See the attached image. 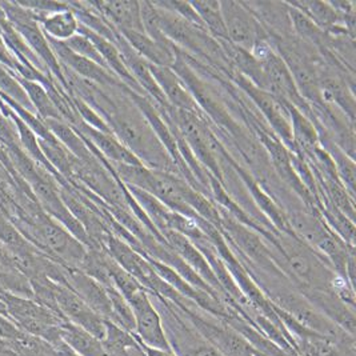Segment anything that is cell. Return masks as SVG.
I'll return each mask as SVG.
<instances>
[{
	"instance_id": "obj_1",
	"label": "cell",
	"mask_w": 356,
	"mask_h": 356,
	"mask_svg": "<svg viewBox=\"0 0 356 356\" xmlns=\"http://www.w3.org/2000/svg\"><path fill=\"white\" fill-rule=\"evenodd\" d=\"M30 215L31 219L27 223L33 235L30 242L49 259L65 267L79 268L87 248L40 207L35 209Z\"/></svg>"
},
{
	"instance_id": "obj_2",
	"label": "cell",
	"mask_w": 356,
	"mask_h": 356,
	"mask_svg": "<svg viewBox=\"0 0 356 356\" xmlns=\"http://www.w3.org/2000/svg\"><path fill=\"white\" fill-rule=\"evenodd\" d=\"M229 81H234L235 86H238L244 94L251 99L255 107L268 122L270 127H273L276 138L291 154H295V146L292 140L291 122H290V115L286 104L279 102L270 92L258 88L255 84L247 81L236 71L232 72V75L229 76Z\"/></svg>"
},
{
	"instance_id": "obj_3",
	"label": "cell",
	"mask_w": 356,
	"mask_h": 356,
	"mask_svg": "<svg viewBox=\"0 0 356 356\" xmlns=\"http://www.w3.org/2000/svg\"><path fill=\"white\" fill-rule=\"evenodd\" d=\"M135 318V337L147 347L172 351L163 327L161 312L156 309L146 289L134 292L127 299Z\"/></svg>"
},
{
	"instance_id": "obj_4",
	"label": "cell",
	"mask_w": 356,
	"mask_h": 356,
	"mask_svg": "<svg viewBox=\"0 0 356 356\" xmlns=\"http://www.w3.org/2000/svg\"><path fill=\"white\" fill-rule=\"evenodd\" d=\"M227 39L231 44L251 52L257 42L267 38L258 20L250 13L243 1H220Z\"/></svg>"
},
{
	"instance_id": "obj_5",
	"label": "cell",
	"mask_w": 356,
	"mask_h": 356,
	"mask_svg": "<svg viewBox=\"0 0 356 356\" xmlns=\"http://www.w3.org/2000/svg\"><path fill=\"white\" fill-rule=\"evenodd\" d=\"M52 291L58 311L67 322L81 327L103 341L107 332L106 321L103 318H100L95 311L88 307L75 292L65 284L54 282Z\"/></svg>"
},
{
	"instance_id": "obj_6",
	"label": "cell",
	"mask_w": 356,
	"mask_h": 356,
	"mask_svg": "<svg viewBox=\"0 0 356 356\" xmlns=\"http://www.w3.org/2000/svg\"><path fill=\"white\" fill-rule=\"evenodd\" d=\"M47 40H49V46L60 65L67 68L68 71L74 72L81 79L91 81L102 88L124 87V84L119 81L115 75H113L108 70L103 68L102 65H97L95 62H92L90 59H86L83 56L74 54L63 42L54 40L49 36H47Z\"/></svg>"
},
{
	"instance_id": "obj_7",
	"label": "cell",
	"mask_w": 356,
	"mask_h": 356,
	"mask_svg": "<svg viewBox=\"0 0 356 356\" xmlns=\"http://www.w3.org/2000/svg\"><path fill=\"white\" fill-rule=\"evenodd\" d=\"M65 286L75 292L88 307L95 311L100 318L110 322L111 302L107 290L100 283L86 275L79 268L65 266Z\"/></svg>"
},
{
	"instance_id": "obj_8",
	"label": "cell",
	"mask_w": 356,
	"mask_h": 356,
	"mask_svg": "<svg viewBox=\"0 0 356 356\" xmlns=\"http://www.w3.org/2000/svg\"><path fill=\"white\" fill-rule=\"evenodd\" d=\"M243 4L258 20L267 38L284 39L293 36L287 3L243 1Z\"/></svg>"
},
{
	"instance_id": "obj_9",
	"label": "cell",
	"mask_w": 356,
	"mask_h": 356,
	"mask_svg": "<svg viewBox=\"0 0 356 356\" xmlns=\"http://www.w3.org/2000/svg\"><path fill=\"white\" fill-rule=\"evenodd\" d=\"M88 4L118 31L145 33L140 1L111 0V1H88Z\"/></svg>"
},
{
	"instance_id": "obj_10",
	"label": "cell",
	"mask_w": 356,
	"mask_h": 356,
	"mask_svg": "<svg viewBox=\"0 0 356 356\" xmlns=\"http://www.w3.org/2000/svg\"><path fill=\"white\" fill-rule=\"evenodd\" d=\"M75 130L81 134L88 145L97 151V154L111 165L126 164V165H143L140 161L123 146L113 134H104L100 131L94 130L90 126L81 122Z\"/></svg>"
},
{
	"instance_id": "obj_11",
	"label": "cell",
	"mask_w": 356,
	"mask_h": 356,
	"mask_svg": "<svg viewBox=\"0 0 356 356\" xmlns=\"http://www.w3.org/2000/svg\"><path fill=\"white\" fill-rule=\"evenodd\" d=\"M151 74L155 81L158 83L163 95L165 97L167 103L177 110H183L188 113L200 115L202 110L199 108L197 103L186 88L183 81H180L178 75L171 67H158L149 65Z\"/></svg>"
},
{
	"instance_id": "obj_12",
	"label": "cell",
	"mask_w": 356,
	"mask_h": 356,
	"mask_svg": "<svg viewBox=\"0 0 356 356\" xmlns=\"http://www.w3.org/2000/svg\"><path fill=\"white\" fill-rule=\"evenodd\" d=\"M129 42L134 51H136L149 65L158 67H172L177 60V47L171 44H162L151 39L146 33L119 31Z\"/></svg>"
},
{
	"instance_id": "obj_13",
	"label": "cell",
	"mask_w": 356,
	"mask_h": 356,
	"mask_svg": "<svg viewBox=\"0 0 356 356\" xmlns=\"http://www.w3.org/2000/svg\"><path fill=\"white\" fill-rule=\"evenodd\" d=\"M60 338L79 356H111L102 340L67 321L60 324Z\"/></svg>"
},
{
	"instance_id": "obj_14",
	"label": "cell",
	"mask_w": 356,
	"mask_h": 356,
	"mask_svg": "<svg viewBox=\"0 0 356 356\" xmlns=\"http://www.w3.org/2000/svg\"><path fill=\"white\" fill-rule=\"evenodd\" d=\"M49 130L54 134V136L68 149V152L78 159L79 162L87 163L94 161L97 155L91 151L88 143L84 140L78 131L63 120L49 119L44 120Z\"/></svg>"
},
{
	"instance_id": "obj_15",
	"label": "cell",
	"mask_w": 356,
	"mask_h": 356,
	"mask_svg": "<svg viewBox=\"0 0 356 356\" xmlns=\"http://www.w3.org/2000/svg\"><path fill=\"white\" fill-rule=\"evenodd\" d=\"M39 26L46 36L58 42H65L79 31V22L71 8L52 14H36Z\"/></svg>"
},
{
	"instance_id": "obj_16",
	"label": "cell",
	"mask_w": 356,
	"mask_h": 356,
	"mask_svg": "<svg viewBox=\"0 0 356 356\" xmlns=\"http://www.w3.org/2000/svg\"><path fill=\"white\" fill-rule=\"evenodd\" d=\"M191 4L194 7L196 14L200 17V20L203 22L206 31L218 42H220V40L228 42L223 15H222V8H220V1L203 0V1H193Z\"/></svg>"
},
{
	"instance_id": "obj_17",
	"label": "cell",
	"mask_w": 356,
	"mask_h": 356,
	"mask_svg": "<svg viewBox=\"0 0 356 356\" xmlns=\"http://www.w3.org/2000/svg\"><path fill=\"white\" fill-rule=\"evenodd\" d=\"M19 81L22 83L23 88L26 90V92H27V97L33 104V111L36 113L39 118H42L43 120H49V119L63 120L60 113L58 111V108H56V106H55V103H54V100L49 97V91L40 83L26 81V79H22V78H19Z\"/></svg>"
},
{
	"instance_id": "obj_18",
	"label": "cell",
	"mask_w": 356,
	"mask_h": 356,
	"mask_svg": "<svg viewBox=\"0 0 356 356\" xmlns=\"http://www.w3.org/2000/svg\"><path fill=\"white\" fill-rule=\"evenodd\" d=\"M0 95L8 97L14 103L22 106L23 108L35 113L33 104L27 97V92L23 88L17 74H14L11 70H8L3 65H0Z\"/></svg>"
},
{
	"instance_id": "obj_19",
	"label": "cell",
	"mask_w": 356,
	"mask_h": 356,
	"mask_svg": "<svg viewBox=\"0 0 356 356\" xmlns=\"http://www.w3.org/2000/svg\"><path fill=\"white\" fill-rule=\"evenodd\" d=\"M63 43H65V46L71 49L74 54H76V55H79V56H83V58H86V59H90V60L95 62L97 65H102L103 68L108 70L107 65L104 63V60L102 59L100 54L97 52V47L94 46V43H92L86 35L78 33L76 35H74L71 39L63 42ZM108 71H110V70H108Z\"/></svg>"
},
{
	"instance_id": "obj_20",
	"label": "cell",
	"mask_w": 356,
	"mask_h": 356,
	"mask_svg": "<svg viewBox=\"0 0 356 356\" xmlns=\"http://www.w3.org/2000/svg\"><path fill=\"white\" fill-rule=\"evenodd\" d=\"M154 4L161 7L163 10H167L170 13H172L177 17H181L183 20L188 22L190 24H193L195 27L202 29V30L206 31L203 22L200 20V17L196 14V11H195V8L191 3L170 0V1H154Z\"/></svg>"
},
{
	"instance_id": "obj_21",
	"label": "cell",
	"mask_w": 356,
	"mask_h": 356,
	"mask_svg": "<svg viewBox=\"0 0 356 356\" xmlns=\"http://www.w3.org/2000/svg\"><path fill=\"white\" fill-rule=\"evenodd\" d=\"M27 337L29 335L23 332L8 316L0 315V341H4L14 347L22 343Z\"/></svg>"
},
{
	"instance_id": "obj_22",
	"label": "cell",
	"mask_w": 356,
	"mask_h": 356,
	"mask_svg": "<svg viewBox=\"0 0 356 356\" xmlns=\"http://www.w3.org/2000/svg\"><path fill=\"white\" fill-rule=\"evenodd\" d=\"M143 353L145 356H177L174 351H167V350H161V348H154V347H147L142 343Z\"/></svg>"
},
{
	"instance_id": "obj_23",
	"label": "cell",
	"mask_w": 356,
	"mask_h": 356,
	"mask_svg": "<svg viewBox=\"0 0 356 356\" xmlns=\"http://www.w3.org/2000/svg\"><path fill=\"white\" fill-rule=\"evenodd\" d=\"M0 264L8 266V267H15L13 257L8 254V251L0 243Z\"/></svg>"
}]
</instances>
